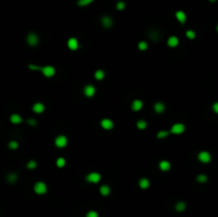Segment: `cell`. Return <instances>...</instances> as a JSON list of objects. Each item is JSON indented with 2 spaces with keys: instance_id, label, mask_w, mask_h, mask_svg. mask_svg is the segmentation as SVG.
<instances>
[{
  "instance_id": "cell-24",
  "label": "cell",
  "mask_w": 218,
  "mask_h": 217,
  "mask_svg": "<svg viewBox=\"0 0 218 217\" xmlns=\"http://www.w3.org/2000/svg\"><path fill=\"white\" fill-rule=\"evenodd\" d=\"M170 134V131H165V130H163V131H160V132H158V138H165V137H167Z\"/></svg>"
},
{
  "instance_id": "cell-20",
  "label": "cell",
  "mask_w": 218,
  "mask_h": 217,
  "mask_svg": "<svg viewBox=\"0 0 218 217\" xmlns=\"http://www.w3.org/2000/svg\"><path fill=\"white\" fill-rule=\"evenodd\" d=\"M154 111L156 113H163V112L165 111V104L162 102H156L154 104Z\"/></svg>"
},
{
  "instance_id": "cell-6",
  "label": "cell",
  "mask_w": 218,
  "mask_h": 217,
  "mask_svg": "<svg viewBox=\"0 0 218 217\" xmlns=\"http://www.w3.org/2000/svg\"><path fill=\"white\" fill-rule=\"evenodd\" d=\"M185 131V126L183 124H174L170 129V133L172 134H182Z\"/></svg>"
},
{
  "instance_id": "cell-29",
  "label": "cell",
  "mask_w": 218,
  "mask_h": 217,
  "mask_svg": "<svg viewBox=\"0 0 218 217\" xmlns=\"http://www.w3.org/2000/svg\"><path fill=\"white\" fill-rule=\"evenodd\" d=\"M36 162L34 161V160H31V161L28 162V164H27V167L30 169V170H32V169H34V168H36Z\"/></svg>"
},
{
  "instance_id": "cell-4",
  "label": "cell",
  "mask_w": 218,
  "mask_h": 217,
  "mask_svg": "<svg viewBox=\"0 0 218 217\" xmlns=\"http://www.w3.org/2000/svg\"><path fill=\"white\" fill-rule=\"evenodd\" d=\"M198 160H199L201 163L206 164V163H210V162H211L212 156H211V153H210V152L201 151V152H199V154H198Z\"/></svg>"
},
{
  "instance_id": "cell-10",
  "label": "cell",
  "mask_w": 218,
  "mask_h": 217,
  "mask_svg": "<svg viewBox=\"0 0 218 217\" xmlns=\"http://www.w3.org/2000/svg\"><path fill=\"white\" fill-rule=\"evenodd\" d=\"M67 46H68L69 49L72 50V51L77 50V49H78V47H79L78 40H77V38H75V37H70V38L68 40V42H67Z\"/></svg>"
},
{
  "instance_id": "cell-31",
  "label": "cell",
  "mask_w": 218,
  "mask_h": 217,
  "mask_svg": "<svg viewBox=\"0 0 218 217\" xmlns=\"http://www.w3.org/2000/svg\"><path fill=\"white\" fill-rule=\"evenodd\" d=\"M9 148L12 149V150H15V149L18 148V143H17V142H15V140L10 142V143H9Z\"/></svg>"
},
{
  "instance_id": "cell-21",
  "label": "cell",
  "mask_w": 218,
  "mask_h": 217,
  "mask_svg": "<svg viewBox=\"0 0 218 217\" xmlns=\"http://www.w3.org/2000/svg\"><path fill=\"white\" fill-rule=\"evenodd\" d=\"M185 209H186V203L183 201H179L176 204V211L178 212H183Z\"/></svg>"
},
{
  "instance_id": "cell-37",
  "label": "cell",
  "mask_w": 218,
  "mask_h": 217,
  "mask_svg": "<svg viewBox=\"0 0 218 217\" xmlns=\"http://www.w3.org/2000/svg\"><path fill=\"white\" fill-rule=\"evenodd\" d=\"M210 1H211V2H215L216 0H210Z\"/></svg>"
},
{
  "instance_id": "cell-13",
  "label": "cell",
  "mask_w": 218,
  "mask_h": 217,
  "mask_svg": "<svg viewBox=\"0 0 218 217\" xmlns=\"http://www.w3.org/2000/svg\"><path fill=\"white\" fill-rule=\"evenodd\" d=\"M32 110H33V112H35V113L41 114V113H43V112L45 111V106H44L42 102H36L33 104Z\"/></svg>"
},
{
  "instance_id": "cell-11",
  "label": "cell",
  "mask_w": 218,
  "mask_h": 217,
  "mask_svg": "<svg viewBox=\"0 0 218 217\" xmlns=\"http://www.w3.org/2000/svg\"><path fill=\"white\" fill-rule=\"evenodd\" d=\"M143 106H144V103L142 100L140 99H136V100H134L133 102H132V106H131V108H132V110L133 111H140L142 109H143Z\"/></svg>"
},
{
  "instance_id": "cell-25",
  "label": "cell",
  "mask_w": 218,
  "mask_h": 217,
  "mask_svg": "<svg viewBox=\"0 0 218 217\" xmlns=\"http://www.w3.org/2000/svg\"><path fill=\"white\" fill-rule=\"evenodd\" d=\"M66 164V161H65V159L64 158H59L58 160H56V166L59 168H62L64 167Z\"/></svg>"
},
{
  "instance_id": "cell-9",
  "label": "cell",
  "mask_w": 218,
  "mask_h": 217,
  "mask_svg": "<svg viewBox=\"0 0 218 217\" xmlns=\"http://www.w3.org/2000/svg\"><path fill=\"white\" fill-rule=\"evenodd\" d=\"M83 92H84V95L86 97H93L94 95H95V93H96V88H95V86L94 85H92V84H88V85H86V86L84 87V90H83Z\"/></svg>"
},
{
  "instance_id": "cell-19",
  "label": "cell",
  "mask_w": 218,
  "mask_h": 217,
  "mask_svg": "<svg viewBox=\"0 0 218 217\" xmlns=\"http://www.w3.org/2000/svg\"><path fill=\"white\" fill-rule=\"evenodd\" d=\"M99 192L102 196H109L110 193H111V188H110L109 185H106V184H104V185L100 186Z\"/></svg>"
},
{
  "instance_id": "cell-22",
  "label": "cell",
  "mask_w": 218,
  "mask_h": 217,
  "mask_svg": "<svg viewBox=\"0 0 218 217\" xmlns=\"http://www.w3.org/2000/svg\"><path fill=\"white\" fill-rule=\"evenodd\" d=\"M6 180L9 181L10 183H15L17 181V175L14 174V172H11V174L8 175L6 177Z\"/></svg>"
},
{
  "instance_id": "cell-27",
  "label": "cell",
  "mask_w": 218,
  "mask_h": 217,
  "mask_svg": "<svg viewBox=\"0 0 218 217\" xmlns=\"http://www.w3.org/2000/svg\"><path fill=\"white\" fill-rule=\"evenodd\" d=\"M136 127L138 128V129H140V130H143V129H146L147 122L145 120H138L136 122Z\"/></svg>"
},
{
  "instance_id": "cell-33",
  "label": "cell",
  "mask_w": 218,
  "mask_h": 217,
  "mask_svg": "<svg viewBox=\"0 0 218 217\" xmlns=\"http://www.w3.org/2000/svg\"><path fill=\"white\" fill-rule=\"evenodd\" d=\"M86 217H99V215H98V213L96 211H90L87 212Z\"/></svg>"
},
{
  "instance_id": "cell-15",
  "label": "cell",
  "mask_w": 218,
  "mask_h": 217,
  "mask_svg": "<svg viewBox=\"0 0 218 217\" xmlns=\"http://www.w3.org/2000/svg\"><path fill=\"white\" fill-rule=\"evenodd\" d=\"M167 45L169 47H171V48L177 47L179 45V38L177 36H170L168 38V40H167Z\"/></svg>"
},
{
  "instance_id": "cell-12",
  "label": "cell",
  "mask_w": 218,
  "mask_h": 217,
  "mask_svg": "<svg viewBox=\"0 0 218 217\" xmlns=\"http://www.w3.org/2000/svg\"><path fill=\"white\" fill-rule=\"evenodd\" d=\"M101 22H102V26L104 27V28L109 29L112 27L113 20L111 17H109V16H103L102 18H101Z\"/></svg>"
},
{
  "instance_id": "cell-36",
  "label": "cell",
  "mask_w": 218,
  "mask_h": 217,
  "mask_svg": "<svg viewBox=\"0 0 218 217\" xmlns=\"http://www.w3.org/2000/svg\"><path fill=\"white\" fill-rule=\"evenodd\" d=\"M213 111L218 114V102H215L214 104H213Z\"/></svg>"
},
{
  "instance_id": "cell-17",
  "label": "cell",
  "mask_w": 218,
  "mask_h": 217,
  "mask_svg": "<svg viewBox=\"0 0 218 217\" xmlns=\"http://www.w3.org/2000/svg\"><path fill=\"white\" fill-rule=\"evenodd\" d=\"M138 185H140V188L147 189L150 186V182L147 178H142V179L140 180V182H138Z\"/></svg>"
},
{
  "instance_id": "cell-1",
  "label": "cell",
  "mask_w": 218,
  "mask_h": 217,
  "mask_svg": "<svg viewBox=\"0 0 218 217\" xmlns=\"http://www.w3.org/2000/svg\"><path fill=\"white\" fill-rule=\"evenodd\" d=\"M29 68L32 69V70H40V72H42V74L47 78H51L56 74V69H54L53 66L48 65V66H43V67H41V66H36V65H33V64H30V65H29Z\"/></svg>"
},
{
  "instance_id": "cell-34",
  "label": "cell",
  "mask_w": 218,
  "mask_h": 217,
  "mask_svg": "<svg viewBox=\"0 0 218 217\" xmlns=\"http://www.w3.org/2000/svg\"><path fill=\"white\" fill-rule=\"evenodd\" d=\"M125 6H126V4H125V2H124V1H119V2L117 3V6H116V8H117V10L121 11V10L125 9Z\"/></svg>"
},
{
  "instance_id": "cell-35",
  "label": "cell",
  "mask_w": 218,
  "mask_h": 217,
  "mask_svg": "<svg viewBox=\"0 0 218 217\" xmlns=\"http://www.w3.org/2000/svg\"><path fill=\"white\" fill-rule=\"evenodd\" d=\"M28 124L30 126H32V127H35L37 124V121L35 120V119H33V118H30V119H28Z\"/></svg>"
},
{
  "instance_id": "cell-14",
  "label": "cell",
  "mask_w": 218,
  "mask_h": 217,
  "mask_svg": "<svg viewBox=\"0 0 218 217\" xmlns=\"http://www.w3.org/2000/svg\"><path fill=\"white\" fill-rule=\"evenodd\" d=\"M159 167L160 169L162 171H168L170 168H171V164L169 163L168 161H166V160H164V161H161L159 164Z\"/></svg>"
},
{
  "instance_id": "cell-5",
  "label": "cell",
  "mask_w": 218,
  "mask_h": 217,
  "mask_svg": "<svg viewBox=\"0 0 218 217\" xmlns=\"http://www.w3.org/2000/svg\"><path fill=\"white\" fill-rule=\"evenodd\" d=\"M67 143H68V140H67V137L65 135H59V136H56V140H54L56 146L59 148H64L67 145Z\"/></svg>"
},
{
  "instance_id": "cell-38",
  "label": "cell",
  "mask_w": 218,
  "mask_h": 217,
  "mask_svg": "<svg viewBox=\"0 0 218 217\" xmlns=\"http://www.w3.org/2000/svg\"><path fill=\"white\" fill-rule=\"evenodd\" d=\"M217 32H218V26H217Z\"/></svg>"
},
{
  "instance_id": "cell-8",
  "label": "cell",
  "mask_w": 218,
  "mask_h": 217,
  "mask_svg": "<svg viewBox=\"0 0 218 217\" xmlns=\"http://www.w3.org/2000/svg\"><path fill=\"white\" fill-rule=\"evenodd\" d=\"M100 126L104 129V130H111L114 127V122L109 118H103L102 120L100 121Z\"/></svg>"
},
{
  "instance_id": "cell-3",
  "label": "cell",
  "mask_w": 218,
  "mask_h": 217,
  "mask_svg": "<svg viewBox=\"0 0 218 217\" xmlns=\"http://www.w3.org/2000/svg\"><path fill=\"white\" fill-rule=\"evenodd\" d=\"M100 179H101V176H100L99 172H96V171L90 172L85 177V180L90 183H98L100 181Z\"/></svg>"
},
{
  "instance_id": "cell-18",
  "label": "cell",
  "mask_w": 218,
  "mask_h": 217,
  "mask_svg": "<svg viewBox=\"0 0 218 217\" xmlns=\"http://www.w3.org/2000/svg\"><path fill=\"white\" fill-rule=\"evenodd\" d=\"M176 17H177V19L181 24H184V22H186V15H185V13L183 11H178L176 13Z\"/></svg>"
},
{
  "instance_id": "cell-23",
  "label": "cell",
  "mask_w": 218,
  "mask_h": 217,
  "mask_svg": "<svg viewBox=\"0 0 218 217\" xmlns=\"http://www.w3.org/2000/svg\"><path fill=\"white\" fill-rule=\"evenodd\" d=\"M95 78H96L97 80H102L103 78H104V72L103 70H101V69H98V70H96V72H95Z\"/></svg>"
},
{
  "instance_id": "cell-7",
  "label": "cell",
  "mask_w": 218,
  "mask_h": 217,
  "mask_svg": "<svg viewBox=\"0 0 218 217\" xmlns=\"http://www.w3.org/2000/svg\"><path fill=\"white\" fill-rule=\"evenodd\" d=\"M27 43L29 44V46L34 47L38 44V37L35 33H29L27 36Z\"/></svg>"
},
{
  "instance_id": "cell-16",
  "label": "cell",
  "mask_w": 218,
  "mask_h": 217,
  "mask_svg": "<svg viewBox=\"0 0 218 217\" xmlns=\"http://www.w3.org/2000/svg\"><path fill=\"white\" fill-rule=\"evenodd\" d=\"M10 120H11V122L14 124H19L22 121V116L18 114H13V115H11Z\"/></svg>"
},
{
  "instance_id": "cell-32",
  "label": "cell",
  "mask_w": 218,
  "mask_h": 217,
  "mask_svg": "<svg viewBox=\"0 0 218 217\" xmlns=\"http://www.w3.org/2000/svg\"><path fill=\"white\" fill-rule=\"evenodd\" d=\"M186 36L190 38V40H194L195 37H196V33L193 31V30H188V31H186Z\"/></svg>"
},
{
  "instance_id": "cell-26",
  "label": "cell",
  "mask_w": 218,
  "mask_h": 217,
  "mask_svg": "<svg viewBox=\"0 0 218 217\" xmlns=\"http://www.w3.org/2000/svg\"><path fill=\"white\" fill-rule=\"evenodd\" d=\"M196 180L199 183H206L208 181V177H206V175H199V176L196 177Z\"/></svg>"
},
{
  "instance_id": "cell-2",
  "label": "cell",
  "mask_w": 218,
  "mask_h": 217,
  "mask_svg": "<svg viewBox=\"0 0 218 217\" xmlns=\"http://www.w3.org/2000/svg\"><path fill=\"white\" fill-rule=\"evenodd\" d=\"M34 192L37 194V195H44L47 193V185L46 183L42 182V181H38L34 184Z\"/></svg>"
},
{
  "instance_id": "cell-28",
  "label": "cell",
  "mask_w": 218,
  "mask_h": 217,
  "mask_svg": "<svg viewBox=\"0 0 218 217\" xmlns=\"http://www.w3.org/2000/svg\"><path fill=\"white\" fill-rule=\"evenodd\" d=\"M147 48H148V44H147L145 40H142V42L138 43V49L140 50L144 51V50H147Z\"/></svg>"
},
{
  "instance_id": "cell-30",
  "label": "cell",
  "mask_w": 218,
  "mask_h": 217,
  "mask_svg": "<svg viewBox=\"0 0 218 217\" xmlns=\"http://www.w3.org/2000/svg\"><path fill=\"white\" fill-rule=\"evenodd\" d=\"M94 0H79L78 1V6H88L90 3L93 2Z\"/></svg>"
}]
</instances>
